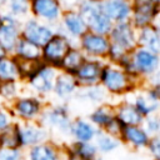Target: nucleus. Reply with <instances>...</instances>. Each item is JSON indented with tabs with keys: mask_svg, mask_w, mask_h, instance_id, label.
<instances>
[{
	"mask_svg": "<svg viewBox=\"0 0 160 160\" xmlns=\"http://www.w3.org/2000/svg\"><path fill=\"white\" fill-rule=\"evenodd\" d=\"M5 55H8V54H6V51H5V50H4V49L0 46V59H1V58H4Z\"/></svg>",
	"mask_w": 160,
	"mask_h": 160,
	"instance_id": "obj_42",
	"label": "nucleus"
},
{
	"mask_svg": "<svg viewBox=\"0 0 160 160\" xmlns=\"http://www.w3.org/2000/svg\"><path fill=\"white\" fill-rule=\"evenodd\" d=\"M0 148H20L18 139L16 124H10L0 131Z\"/></svg>",
	"mask_w": 160,
	"mask_h": 160,
	"instance_id": "obj_32",
	"label": "nucleus"
},
{
	"mask_svg": "<svg viewBox=\"0 0 160 160\" xmlns=\"http://www.w3.org/2000/svg\"><path fill=\"white\" fill-rule=\"evenodd\" d=\"M74 98L81 101L91 102V104H104L108 98V91L100 85H88V86H79L74 94Z\"/></svg>",
	"mask_w": 160,
	"mask_h": 160,
	"instance_id": "obj_25",
	"label": "nucleus"
},
{
	"mask_svg": "<svg viewBox=\"0 0 160 160\" xmlns=\"http://www.w3.org/2000/svg\"><path fill=\"white\" fill-rule=\"evenodd\" d=\"M159 15V2L141 4L131 6L130 22L135 29L144 28L146 25L154 24Z\"/></svg>",
	"mask_w": 160,
	"mask_h": 160,
	"instance_id": "obj_17",
	"label": "nucleus"
},
{
	"mask_svg": "<svg viewBox=\"0 0 160 160\" xmlns=\"http://www.w3.org/2000/svg\"><path fill=\"white\" fill-rule=\"evenodd\" d=\"M65 160H81V159H79V158H76V156H74V155H69V154H68V156H66Z\"/></svg>",
	"mask_w": 160,
	"mask_h": 160,
	"instance_id": "obj_41",
	"label": "nucleus"
},
{
	"mask_svg": "<svg viewBox=\"0 0 160 160\" xmlns=\"http://www.w3.org/2000/svg\"><path fill=\"white\" fill-rule=\"evenodd\" d=\"M20 19L10 12H0V46L6 54H12L20 35Z\"/></svg>",
	"mask_w": 160,
	"mask_h": 160,
	"instance_id": "obj_8",
	"label": "nucleus"
},
{
	"mask_svg": "<svg viewBox=\"0 0 160 160\" xmlns=\"http://www.w3.org/2000/svg\"><path fill=\"white\" fill-rule=\"evenodd\" d=\"M30 11L35 19L52 25L60 20L64 9L59 0H30Z\"/></svg>",
	"mask_w": 160,
	"mask_h": 160,
	"instance_id": "obj_12",
	"label": "nucleus"
},
{
	"mask_svg": "<svg viewBox=\"0 0 160 160\" xmlns=\"http://www.w3.org/2000/svg\"><path fill=\"white\" fill-rule=\"evenodd\" d=\"M94 144L98 149V152L101 154H110L112 151H115L116 149L120 148L121 145V140L118 138H114L106 132H104L101 129H99L95 139H94Z\"/></svg>",
	"mask_w": 160,
	"mask_h": 160,
	"instance_id": "obj_29",
	"label": "nucleus"
},
{
	"mask_svg": "<svg viewBox=\"0 0 160 160\" xmlns=\"http://www.w3.org/2000/svg\"><path fill=\"white\" fill-rule=\"evenodd\" d=\"M14 58L24 59V60H41V48L36 46L35 44L20 38L15 45L12 51Z\"/></svg>",
	"mask_w": 160,
	"mask_h": 160,
	"instance_id": "obj_27",
	"label": "nucleus"
},
{
	"mask_svg": "<svg viewBox=\"0 0 160 160\" xmlns=\"http://www.w3.org/2000/svg\"><path fill=\"white\" fill-rule=\"evenodd\" d=\"M141 126L144 128V130L150 135H159V131H160V119L156 114H152V115H149V116H145L144 120H142V124Z\"/></svg>",
	"mask_w": 160,
	"mask_h": 160,
	"instance_id": "obj_35",
	"label": "nucleus"
},
{
	"mask_svg": "<svg viewBox=\"0 0 160 160\" xmlns=\"http://www.w3.org/2000/svg\"><path fill=\"white\" fill-rule=\"evenodd\" d=\"M16 98H18L16 81L0 82V99L5 101H14Z\"/></svg>",
	"mask_w": 160,
	"mask_h": 160,
	"instance_id": "obj_34",
	"label": "nucleus"
},
{
	"mask_svg": "<svg viewBox=\"0 0 160 160\" xmlns=\"http://www.w3.org/2000/svg\"><path fill=\"white\" fill-rule=\"evenodd\" d=\"M138 79L129 75L121 66L110 62L102 65L99 84L108 91V94L124 95L134 91L138 86Z\"/></svg>",
	"mask_w": 160,
	"mask_h": 160,
	"instance_id": "obj_2",
	"label": "nucleus"
},
{
	"mask_svg": "<svg viewBox=\"0 0 160 160\" xmlns=\"http://www.w3.org/2000/svg\"><path fill=\"white\" fill-rule=\"evenodd\" d=\"M55 31L56 30L54 26H51L50 24L42 22L35 18L26 19L20 26L21 38L35 44L39 48H41L55 34Z\"/></svg>",
	"mask_w": 160,
	"mask_h": 160,
	"instance_id": "obj_7",
	"label": "nucleus"
},
{
	"mask_svg": "<svg viewBox=\"0 0 160 160\" xmlns=\"http://www.w3.org/2000/svg\"><path fill=\"white\" fill-rule=\"evenodd\" d=\"M76 10L84 19L89 31L101 35H109L112 28V22L104 14L101 0H82Z\"/></svg>",
	"mask_w": 160,
	"mask_h": 160,
	"instance_id": "obj_3",
	"label": "nucleus"
},
{
	"mask_svg": "<svg viewBox=\"0 0 160 160\" xmlns=\"http://www.w3.org/2000/svg\"><path fill=\"white\" fill-rule=\"evenodd\" d=\"M159 99H160L159 85H150L148 89L138 92L131 102L139 110V112L145 118L158 112Z\"/></svg>",
	"mask_w": 160,
	"mask_h": 160,
	"instance_id": "obj_14",
	"label": "nucleus"
},
{
	"mask_svg": "<svg viewBox=\"0 0 160 160\" xmlns=\"http://www.w3.org/2000/svg\"><path fill=\"white\" fill-rule=\"evenodd\" d=\"M69 155H74L81 160H91L98 156V149L94 141H74L68 150Z\"/></svg>",
	"mask_w": 160,
	"mask_h": 160,
	"instance_id": "obj_28",
	"label": "nucleus"
},
{
	"mask_svg": "<svg viewBox=\"0 0 160 160\" xmlns=\"http://www.w3.org/2000/svg\"><path fill=\"white\" fill-rule=\"evenodd\" d=\"M10 124H11V115L6 110L0 108V131L8 128Z\"/></svg>",
	"mask_w": 160,
	"mask_h": 160,
	"instance_id": "obj_39",
	"label": "nucleus"
},
{
	"mask_svg": "<svg viewBox=\"0 0 160 160\" xmlns=\"http://www.w3.org/2000/svg\"><path fill=\"white\" fill-rule=\"evenodd\" d=\"M114 106L108 104H100L89 115V121L95 125L98 129H102L111 119H114Z\"/></svg>",
	"mask_w": 160,
	"mask_h": 160,
	"instance_id": "obj_30",
	"label": "nucleus"
},
{
	"mask_svg": "<svg viewBox=\"0 0 160 160\" xmlns=\"http://www.w3.org/2000/svg\"><path fill=\"white\" fill-rule=\"evenodd\" d=\"M159 54L141 46L132 49L119 64L129 75L140 80L149 79L159 72Z\"/></svg>",
	"mask_w": 160,
	"mask_h": 160,
	"instance_id": "obj_1",
	"label": "nucleus"
},
{
	"mask_svg": "<svg viewBox=\"0 0 160 160\" xmlns=\"http://www.w3.org/2000/svg\"><path fill=\"white\" fill-rule=\"evenodd\" d=\"M20 79L16 60L14 56L5 55L0 59V82L18 81Z\"/></svg>",
	"mask_w": 160,
	"mask_h": 160,
	"instance_id": "obj_31",
	"label": "nucleus"
},
{
	"mask_svg": "<svg viewBox=\"0 0 160 160\" xmlns=\"http://www.w3.org/2000/svg\"><path fill=\"white\" fill-rule=\"evenodd\" d=\"M58 75V69L48 65L45 62H41V65L26 79L29 88L39 94V95H48L52 92L54 82Z\"/></svg>",
	"mask_w": 160,
	"mask_h": 160,
	"instance_id": "obj_9",
	"label": "nucleus"
},
{
	"mask_svg": "<svg viewBox=\"0 0 160 160\" xmlns=\"http://www.w3.org/2000/svg\"><path fill=\"white\" fill-rule=\"evenodd\" d=\"M98 131L99 129L89 120L78 118L71 121L70 135L75 141H94Z\"/></svg>",
	"mask_w": 160,
	"mask_h": 160,
	"instance_id": "obj_24",
	"label": "nucleus"
},
{
	"mask_svg": "<svg viewBox=\"0 0 160 160\" xmlns=\"http://www.w3.org/2000/svg\"><path fill=\"white\" fill-rule=\"evenodd\" d=\"M91 160H104V159H101V158H99V156H95V158L91 159Z\"/></svg>",
	"mask_w": 160,
	"mask_h": 160,
	"instance_id": "obj_43",
	"label": "nucleus"
},
{
	"mask_svg": "<svg viewBox=\"0 0 160 160\" xmlns=\"http://www.w3.org/2000/svg\"><path fill=\"white\" fill-rule=\"evenodd\" d=\"M78 88H79V84H78L76 79L74 78V75L61 71V72H58V75H56L52 92L59 100L66 101L74 96Z\"/></svg>",
	"mask_w": 160,
	"mask_h": 160,
	"instance_id": "obj_20",
	"label": "nucleus"
},
{
	"mask_svg": "<svg viewBox=\"0 0 160 160\" xmlns=\"http://www.w3.org/2000/svg\"><path fill=\"white\" fill-rule=\"evenodd\" d=\"M79 49L84 52L86 58L90 59H106L110 46V40L108 35L96 34L92 31H86L79 39Z\"/></svg>",
	"mask_w": 160,
	"mask_h": 160,
	"instance_id": "obj_6",
	"label": "nucleus"
},
{
	"mask_svg": "<svg viewBox=\"0 0 160 160\" xmlns=\"http://www.w3.org/2000/svg\"><path fill=\"white\" fill-rule=\"evenodd\" d=\"M36 121L48 131L51 130L64 136L70 135V126L72 120L70 118L69 108L66 104H56L52 106L42 108Z\"/></svg>",
	"mask_w": 160,
	"mask_h": 160,
	"instance_id": "obj_4",
	"label": "nucleus"
},
{
	"mask_svg": "<svg viewBox=\"0 0 160 160\" xmlns=\"http://www.w3.org/2000/svg\"><path fill=\"white\" fill-rule=\"evenodd\" d=\"M59 1L64 10H71V9H76L82 0H59Z\"/></svg>",
	"mask_w": 160,
	"mask_h": 160,
	"instance_id": "obj_40",
	"label": "nucleus"
},
{
	"mask_svg": "<svg viewBox=\"0 0 160 160\" xmlns=\"http://www.w3.org/2000/svg\"><path fill=\"white\" fill-rule=\"evenodd\" d=\"M149 139H150V135L144 130L141 125L124 126L121 131V136H120L121 142L128 144L135 150L145 149Z\"/></svg>",
	"mask_w": 160,
	"mask_h": 160,
	"instance_id": "obj_21",
	"label": "nucleus"
},
{
	"mask_svg": "<svg viewBox=\"0 0 160 160\" xmlns=\"http://www.w3.org/2000/svg\"><path fill=\"white\" fill-rule=\"evenodd\" d=\"M145 149L149 150L150 155L152 156V160H160V138H159V135L150 136Z\"/></svg>",
	"mask_w": 160,
	"mask_h": 160,
	"instance_id": "obj_38",
	"label": "nucleus"
},
{
	"mask_svg": "<svg viewBox=\"0 0 160 160\" xmlns=\"http://www.w3.org/2000/svg\"><path fill=\"white\" fill-rule=\"evenodd\" d=\"M86 56L84 55V52L79 49V46H71L68 52L64 55L62 60L60 61V65H59V69L64 72H68V74H71L74 75V72L80 68V65L85 61Z\"/></svg>",
	"mask_w": 160,
	"mask_h": 160,
	"instance_id": "obj_26",
	"label": "nucleus"
},
{
	"mask_svg": "<svg viewBox=\"0 0 160 160\" xmlns=\"http://www.w3.org/2000/svg\"><path fill=\"white\" fill-rule=\"evenodd\" d=\"M0 160H24L21 148H0Z\"/></svg>",
	"mask_w": 160,
	"mask_h": 160,
	"instance_id": "obj_36",
	"label": "nucleus"
},
{
	"mask_svg": "<svg viewBox=\"0 0 160 160\" xmlns=\"http://www.w3.org/2000/svg\"><path fill=\"white\" fill-rule=\"evenodd\" d=\"M101 8L112 24L130 20L131 4L129 0H101Z\"/></svg>",
	"mask_w": 160,
	"mask_h": 160,
	"instance_id": "obj_18",
	"label": "nucleus"
},
{
	"mask_svg": "<svg viewBox=\"0 0 160 160\" xmlns=\"http://www.w3.org/2000/svg\"><path fill=\"white\" fill-rule=\"evenodd\" d=\"M0 1H1V4H2V5H5V2H6V0H0Z\"/></svg>",
	"mask_w": 160,
	"mask_h": 160,
	"instance_id": "obj_44",
	"label": "nucleus"
},
{
	"mask_svg": "<svg viewBox=\"0 0 160 160\" xmlns=\"http://www.w3.org/2000/svg\"><path fill=\"white\" fill-rule=\"evenodd\" d=\"M122 125L118 121V119L114 116V119H111L101 130L104 131V132H106V134H109V135H111V136H114V138H118V139H120V136H121V131H122Z\"/></svg>",
	"mask_w": 160,
	"mask_h": 160,
	"instance_id": "obj_37",
	"label": "nucleus"
},
{
	"mask_svg": "<svg viewBox=\"0 0 160 160\" xmlns=\"http://www.w3.org/2000/svg\"><path fill=\"white\" fill-rule=\"evenodd\" d=\"M28 160H61L60 149L52 142H40L30 146L26 152Z\"/></svg>",
	"mask_w": 160,
	"mask_h": 160,
	"instance_id": "obj_23",
	"label": "nucleus"
},
{
	"mask_svg": "<svg viewBox=\"0 0 160 160\" xmlns=\"http://www.w3.org/2000/svg\"><path fill=\"white\" fill-rule=\"evenodd\" d=\"M8 12L15 18H25L30 12V0H6L5 2Z\"/></svg>",
	"mask_w": 160,
	"mask_h": 160,
	"instance_id": "obj_33",
	"label": "nucleus"
},
{
	"mask_svg": "<svg viewBox=\"0 0 160 160\" xmlns=\"http://www.w3.org/2000/svg\"><path fill=\"white\" fill-rule=\"evenodd\" d=\"M60 20H61L60 31L66 34L72 40L79 39L81 35H84L88 31L86 24L76 9L64 10Z\"/></svg>",
	"mask_w": 160,
	"mask_h": 160,
	"instance_id": "obj_16",
	"label": "nucleus"
},
{
	"mask_svg": "<svg viewBox=\"0 0 160 160\" xmlns=\"http://www.w3.org/2000/svg\"><path fill=\"white\" fill-rule=\"evenodd\" d=\"M102 65L104 62L100 59L86 58L85 61L80 65V68L74 72V78L76 79L79 86L99 84Z\"/></svg>",
	"mask_w": 160,
	"mask_h": 160,
	"instance_id": "obj_15",
	"label": "nucleus"
},
{
	"mask_svg": "<svg viewBox=\"0 0 160 160\" xmlns=\"http://www.w3.org/2000/svg\"><path fill=\"white\" fill-rule=\"evenodd\" d=\"M110 44L121 49L125 52H130L138 46L136 44V29L132 26L130 20L115 22L109 32Z\"/></svg>",
	"mask_w": 160,
	"mask_h": 160,
	"instance_id": "obj_10",
	"label": "nucleus"
},
{
	"mask_svg": "<svg viewBox=\"0 0 160 160\" xmlns=\"http://www.w3.org/2000/svg\"><path fill=\"white\" fill-rule=\"evenodd\" d=\"M44 105L36 96H18L12 102V114L22 121H36Z\"/></svg>",
	"mask_w": 160,
	"mask_h": 160,
	"instance_id": "obj_13",
	"label": "nucleus"
},
{
	"mask_svg": "<svg viewBox=\"0 0 160 160\" xmlns=\"http://www.w3.org/2000/svg\"><path fill=\"white\" fill-rule=\"evenodd\" d=\"M16 130L19 146L21 149H29L49 139V131L38 121H22L21 124H16Z\"/></svg>",
	"mask_w": 160,
	"mask_h": 160,
	"instance_id": "obj_11",
	"label": "nucleus"
},
{
	"mask_svg": "<svg viewBox=\"0 0 160 160\" xmlns=\"http://www.w3.org/2000/svg\"><path fill=\"white\" fill-rule=\"evenodd\" d=\"M71 46H74L72 39L62 31H55V34L41 46V61L59 69L60 61Z\"/></svg>",
	"mask_w": 160,
	"mask_h": 160,
	"instance_id": "obj_5",
	"label": "nucleus"
},
{
	"mask_svg": "<svg viewBox=\"0 0 160 160\" xmlns=\"http://www.w3.org/2000/svg\"><path fill=\"white\" fill-rule=\"evenodd\" d=\"M114 115L122 126L141 125L144 120V116L131 101H124L118 106H114Z\"/></svg>",
	"mask_w": 160,
	"mask_h": 160,
	"instance_id": "obj_22",
	"label": "nucleus"
},
{
	"mask_svg": "<svg viewBox=\"0 0 160 160\" xmlns=\"http://www.w3.org/2000/svg\"><path fill=\"white\" fill-rule=\"evenodd\" d=\"M136 44L155 54H160V32L156 22L136 29Z\"/></svg>",
	"mask_w": 160,
	"mask_h": 160,
	"instance_id": "obj_19",
	"label": "nucleus"
}]
</instances>
